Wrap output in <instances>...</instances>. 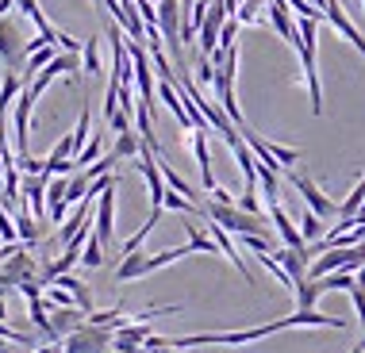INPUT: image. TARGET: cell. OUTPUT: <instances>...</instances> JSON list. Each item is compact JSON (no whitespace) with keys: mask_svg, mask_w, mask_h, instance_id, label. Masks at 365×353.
<instances>
[{"mask_svg":"<svg viewBox=\"0 0 365 353\" xmlns=\"http://www.w3.org/2000/svg\"><path fill=\"white\" fill-rule=\"evenodd\" d=\"M361 8H365V0H361Z\"/></svg>","mask_w":365,"mask_h":353,"instance_id":"4316f807","label":"cell"},{"mask_svg":"<svg viewBox=\"0 0 365 353\" xmlns=\"http://www.w3.org/2000/svg\"><path fill=\"white\" fill-rule=\"evenodd\" d=\"M300 234H304V238H308V242L323 238V215H315L312 208L304 211V215H300Z\"/></svg>","mask_w":365,"mask_h":353,"instance_id":"2e32d148","label":"cell"},{"mask_svg":"<svg viewBox=\"0 0 365 353\" xmlns=\"http://www.w3.org/2000/svg\"><path fill=\"white\" fill-rule=\"evenodd\" d=\"M104 135H93V139H88V146H85V150H77V169H85V165H93V162H101L104 158Z\"/></svg>","mask_w":365,"mask_h":353,"instance_id":"4fadbf2b","label":"cell"},{"mask_svg":"<svg viewBox=\"0 0 365 353\" xmlns=\"http://www.w3.org/2000/svg\"><path fill=\"white\" fill-rule=\"evenodd\" d=\"M146 253L143 250H131V253H123V261H120V269H115V280L120 284H127V280H139V277H146Z\"/></svg>","mask_w":365,"mask_h":353,"instance_id":"30bf717a","label":"cell"},{"mask_svg":"<svg viewBox=\"0 0 365 353\" xmlns=\"http://www.w3.org/2000/svg\"><path fill=\"white\" fill-rule=\"evenodd\" d=\"M208 196H212V200H215V204H235V196H231V192H227V189H215V192H208Z\"/></svg>","mask_w":365,"mask_h":353,"instance_id":"603a6c76","label":"cell"},{"mask_svg":"<svg viewBox=\"0 0 365 353\" xmlns=\"http://www.w3.org/2000/svg\"><path fill=\"white\" fill-rule=\"evenodd\" d=\"M85 70H88V73H101V70H104V62H101V43H96V38H88V43H85Z\"/></svg>","mask_w":365,"mask_h":353,"instance_id":"e0dca14e","label":"cell"},{"mask_svg":"<svg viewBox=\"0 0 365 353\" xmlns=\"http://www.w3.org/2000/svg\"><path fill=\"white\" fill-rule=\"evenodd\" d=\"M189 142H192V158H196V165H200V184H204V192H215L220 184H215V173H212L208 127H196V131H189Z\"/></svg>","mask_w":365,"mask_h":353,"instance_id":"5b68a950","label":"cell"},{"mask_svg":"<svg viewBox=\"0 0 365 353\" xmlns=\"http://www.w3.org/2000/svg\"><path fill=\"white\" fill-rule=\"evenodd\" d=\"M239 208H242V211H250V215H262L258 189H242V196H239Z\"/></svg>","mask_w":365,"mask_h":353,"instance_id":"ffe728a7","label":"cell"},{"mask_svg":"<svg viewBox=\"0 0 365 353\" xmlns=\"http://www.w3.org/2000/svg\"><path fill=\"white\" fill-rule=\"evenodd\" d=\"M289 181L296 184V192L304 196V204H308V208H312L315 215H323V219H334V215H339V208H334V204L327 200V196H323L319 189H315V181H312L308 173L292 169V173H289Z\"/></svg>","mask_w":365,"mask_h":353,"instance_id":"3957f363","label":"cell"},{"mask_svg":"<svg viewBox=\"0 0 365 353\" xmlns=\"http://www.w3.org/2000/svg\"><path fill=\"white\" fill-rule=\"evenodd\" d=\"M358 284H361V288H365V265H361V269H358Z\"/></svg>","mask_w":365,"mask_h":353,"instance_id":"cb8c5ba5","label":"cell"},{"mask_svg":"<svg viewBox=\"0 0 365 353\" xmlns=\"http://www.w3.org/2000/svg\"><path fill=\"white\" fill-rule=\"evenodd\" d=\"M319 296H323V288H319V280H304V284H296V307H315V303H319Z\"/></svg>","mask_w":365,"mask_h":353,"instance_id":"5bb4252c","label":"cell"},{"mask_svg":"<svg viewBox=\"0 0 365 353\" xmlns=\"http://www.w3.org/2000/svg\"><path fill=\"white\" fill-rule=\"evenodd\" d=\"M358 346H361V349H365V334H361V342H358Z\"/></svg>","mask_w":365,"mask_h":353,"instance_id":"d4e9b609","label":"cell"},{"mask_svg":"<svg viewBox=\"0 0 365 353\" xmlns=\"http://www.w3.org/2000/svg\"><path fill=\"white\" fill-rule=\"evenodd\" d=\"M108 353H120V349H108Z\"/></svg>","mask_w":365,"mask_h":353,"instance_id":"484cf974","label":"cell"},{"mask_svg":"<svg viewBox=\"0 0 365 353\" xmlns=\"http://www.w3.org/2000/svg\"><path fill=\"white\" fill-rule=\"evenodd\" d=\"M0 62H4V70H12L24 77L27 70V43H24V23L8 12L0 19Z\"/></svg>","mask_w":365,"mask_h":353,"instance_id":"6da1fadb","label":"cell"},{"mask_svg":"<svg viewBox=\"0 0 365 353\" xmlns=\"http://www.w3.org/2000/svg\"><path fill=\"white\" fill-rule=\"evenodd\" d=\"M143 135L139 131H123V135H115V158H120V162H131V158H139V154H143Z\"/></svg>","mask_w":365,"mask_h":353,"instance_id":"8fae6325","label":"cell"},{"mask_svg":"<svg viewBox=\"0 0 365 353\" xmlns=\"http://www.w3.org/2000/svg\"><path fill=\"white\" fill-rule=\"evenodd\" d=\"M104 242L96 238V234H88V242H85V253H81V261H85V269H101L104 265Z\"/></svg>","mask_w":365,"mask_h":353,"instance_id":"9a60e30c","label":"cell"},{"mask_svg":"<svg viewBox=\"0 0 365 353\" xmlns=\"http://www.w3.org/2000/svg\"><path fill=\"white\" fill-rule=\"evenodd\" d=\"M323 12H327V19H331L334 27H339V35L346 38V43L358 46L361 58H365V35L358 31V27H354V19H350L346 12H342V4H339V0H327V4H323Z\"/></svg>","mask_w":365,"mask_h":353,"instance_id":"52a82bcc","label":"cell"},{"mask_svg":"<svg viewBox=\"0 0 365 353\" xmlns=\"http://www.w3.org/2000/svg\"><path fill=\"white\" fill-rule=\"evenodd\" d=\"M88 127H93V115H88V107H81V115H77V131H73V139H77V150H85Z\"/></svg>","mask_w":365,"mask_h":353,"instance_id":"d6986e66","label":"cell"},{"mask_svg":"<svg viewBox=\"0 0 365 353\" xmlns=\"http://www.w3.org/2000/svg\"><path fill=\"white\" fill-rule=\"evenodd\" d=\"M358 4H361V0H358Z\"/></svg>","mask_w":365,"mask_h":353,"instance_id":"83f0119b","label":"cell"},{"mask_svg":"<svg viewBox=\"0 0 365 353\" xmlns=\"http://www.w3.org/2000/svg\"><path fill=\"white\" fill-rule=\"evenodd\" d=\"M273 258L284 265V273L292 277V284H304V280H308V269H312V253H308V250L281 246V250H273ZM292 292H296V288H292Z\"/></svg>","mask_w":365,"mask_h":353,"instance_id":"8992f818","label":"cell"},{"mask_svg":"<svg viewBox=\"0 0 365 353\" xmlns=\"http://www.w3.org/2000/svg\"><path fill=\"white\" fill-rule=\"evenodd\" d=\"M54 315H51V322H54V338H66V334H73L77 327H85L88 322V311L85 307H51Z\"/></svg>","mask_w":365,"mask_h":353,"instance_id":"9c48e42d","label":"cell"},{"mask_svg":"<svg viewBox=\"0 0 365 353\" xmlns=\"http://www.w3.org/2000/svg\"><path fill=\"white\" fill-rule=\"evenodd\" d=\"M350 300H354V311H358V319H361V327H365V288H361V284L350 292Z\"/></svg>","mask_w":365,"mask_h":353,"instance_id":"7402d4cb","label":"cell"},{"mask_svg":"<svg viewBox=\"0 0 365 353\" xmlns=\"http://www.w3.org/2000/svg\"><path fill=\"white\" fill-rule=\"evenodd\" d=\"M185 231H189V246H192L196 253H215V250H220V242H215L212 234H204L200 227H196V223L185 219Z\"/></svg>","mask_w":365,"mask_h":353,"instance_id":"7c38bea8","label":"cell"},{"mask_svg":"<svg viewBox=\"0 0 365 353\" xmlns=\"http://www.w3.org/2000/svg\"><path fill=\"white\" fill-rule=\"evenodd\" d=\"M269 219H273V227H277V238L284 242V246H292V250H308V238H304V234L296 231V223L289 219V211H284L281 204H273V208H269Z\"/></svg>","mask_w":365,"mask_h":353,"instance_id":"ba28073f","label":"cell"},{"mask_svg":"<svg viewBox=\"0 0 365 353\" xmlns=\"http://www.w3.org/2000/svg\"><path fill=\"white\" fill-rule=\"evenodd\" d=\"M93 234L104 242V246H112L115 238V184L112 189L101 192V200H96V223H93Z\"/></svg>","mask_w":365,"mask_h":353,"instance_id":"277c9868","label":"cell"},{"mask_svg":"<svg viewBox=\"0 0 365 353\" xmlns=\"http://www.w3.org/2000/svg\"><path fill=\"white\" fill-rule=\"evenodd\" d=\"M239 23H242L239 16H231V19L223 23V31H220V46H223V51H231V46H235V35H239Z\"/></svg>","mask_w":365,"mask_h":353,"instance_id":"ac0fdd59","label":"cell"},{"mask_svg":"<svg viewBox=\"0 0 365 353\" xmlns=\"http://www.w3.org/2000/svg\"><path fill=\"white\" fill-rule=\"evenodd\" d=\"M258 16H262V0H242V4H239V19H242V23H254Z\"/></svg>","mask_w":365,"mask_h":353,"instance_id":"44dd1931","label":"cell"},{"mask_svg":"<svg viewBox=\"0 0 365 353\" xmlns=\"http://www.w3.org/2000/svg\"><path fill=\"white\" fill-rule=\"evenodd\" d=\"M66 353H108L115 346V327H96V322H85L73 334L62 338Z\"/></svg>","mask_w":365,"mask_h":353,"instance_id":"7a4b0ae2","label":"cell"}]
</instances>
